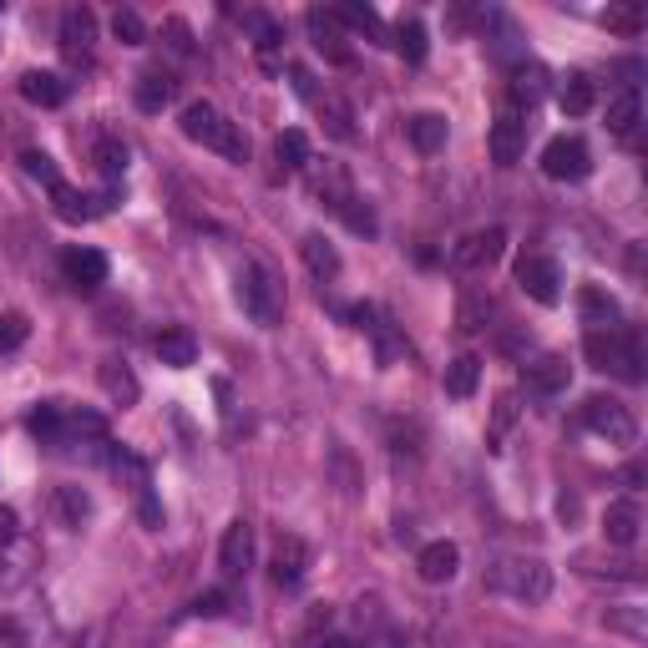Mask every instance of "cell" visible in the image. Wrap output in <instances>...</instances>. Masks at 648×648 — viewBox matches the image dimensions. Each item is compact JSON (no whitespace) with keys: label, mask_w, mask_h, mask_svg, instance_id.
Returning <instances> with one entry per match:
<instances>
[{"label":"cell","mask_w":648,"mask_h":648,"mask_svg":"<svg viewBox=\"0 0 648 648\" xmlns=\"http://www.w3.org/2000/svg\"><path fill=\"white\" fill-rule=\"evenodd\" d=\"M21 97L36 102V107H61L66 102V81L51 76V71H26L21 76Z\"/></svg>","instance_id":"obj_21"},{"label":"cell","mask_w":648,"mask_h":648,"mask_svg":"<svg viewBox=\"0 0 648 648\" xmlns=\"http://www.w3.org/2000/svg\"><path fill=\"white\" fill-rule=\"evenodd\" d=\"M61 264H66V279H71L81 294H92V289L107 284V254H97V249H71Z\"/></svg>","instance_id":"obj_13"},{"label":"cell","mask_w":648,"mask_h":648,"mask_svg":"<svg viewBox=\"0 0 648 648\" xmlns=\"http://www.w3.org/2000/svg\"><path fill=\"white\" fill-rule=\"evenodd\" d=\"M314 648H355L350 638H324V643H314Z\"/></svg>","instance_id":"obj_51"},{"label":"cell","mask_w":648,"mask_h":648,"mask_svg":"<svg viewBox=\"0 0 648 648\" xmlns=\"http://www.w3.org/2000/svg\"><path fill=\"white\" fill-rule=\"evenodd\" d=\"M304 567H309V547L299 537H279V547H274V583L299 588L304 583Z\"/></svg>","instance_id":"obj_14"},{"label":"cell","mask_w":648,"mask_h":648,"mask_svg":"<svg viewBox=\"0 0 648 648\" xmlns=\"http://www.w3.org/2000/svg\"><path fill=\"white\" fill-rule=\"evenodd\" d=\"M56 507H61V517H66L71 527H81V517L92 512V497L81 492V486H61V492H56Z\"/></svg>","instance_id":"obj_36"},{"label":"cell","mask_w":648,"mask_h":648,"mask_svg":"<svg viewBox=\"0 0 648 648\" xmlns=\"http://www.w3.org/2000/svg\"><path fill=\"white\" fill-rule=\"evenodd\" d=\"M168 36H173V51H183V56L193 51V31L183 21H168Z\"/></svg>","instance_id":"obj_48"},{"label":"cell","mask_w":648,"mask_h":648,"mask_svg":"<svg viewBox=\"0 0 648 648\" xmlns=\"http://www.w3.org/2000/svg\"><path fill=\"white\" fill-rule=\"evenodd\" d=\"M289 76H294V92H299V97H314V76H309L304 66H294Z\"/></svg>","instance_id":"obj_50"},{"label":"cell","mask_w":648,"mask_h":648,"mask_svg":"<svg viewBox=\"0 0 648 648\" xmlns=\"http://www.w3.org/2000/svg\"><path fill=\"white\" fill-rule=\"evenodd\" d=\"M486 314H492V299H486V294H466V299H461V314H456L461 335L481 330V324H486Z\"/></svg>","instance_id":"obj_37"},{"label":"cell","mask_w":648,"mask_h":648,"mask_svg":"<svg viewBox=\"0 0 648 648\" xmlns=\"http://www.w3.org/2000/svg\"><path fill=\"white\" fill-rule=\"evenodd\" d=\"M92 41H97V16L87 6H71L61 16V46L71 61H92Z\"/></svg>","instance_id":"obj_10"},{"label":"cell","mask_w":648,"mask_h":648,"mask_svg":"<svg viewBox=\"0 0 648 648\" xmlns=\"http://www.w3.org/2000/svg\"><path fill=\"white\" fill-rule=\"evenodd\" d=\"M456 567H461V547L456 542H426L421 547V557H416V573H421V583H451L456 578Z\"/></svg>","instance_id":"obj_11"},{"label":"cell","mask_w":648,"mask_h":648,"mask_svg":"<svg viewBox=\"0 0 648 648\" xmlns=\"http://www.w3.org/2000/svg\"><path fill=\"white\" fill-rule=\"evenodd\" d=\"M274 152H279V162H284V168H304V162H309V137H304L299 127H289V132H279Z\"/></svg>","instance_id":"obj_34"},{"label":"cell","mask_w":648,"mask_h":648,"mask_svg":"<svg viewBox=\"0 0 648 648\" xmlns=\"http://www.w3.org/2000/svg\"><path fill=\"white\" fill-rule=\"evenodd\" d=\"M26 426H31L41 441H61V426H66V421H61V405H51V400H46V405H36Z\"/></svg>","instance_id":"obj_35"},{"label":"cell","mask_w":648,"mask_h":648,"mask_svg":"<svg viewBox=\"0 0 648 648\" xmlns=\"http://www.w3.org/2000/svg\"><path fill=\"white\" fill-rule=\"evenodd\" d=\"M517 284L537 299V304H557L562 299V269L547 254H522L517 259Z\"/></svg>","instance_id":"obj_6"},{"label":"cell","mask_w":648,"mask_h":648,"mask_svg":"<svg viewBox=\"0 0 648 648\" xmlns=\"http://www.w3.org/2000/svg\"><path fill=\"white\" fill-rule=\"evenodd\" d=\"M112 36H117L122 46H142V41H147V26H142L137 11H117V16H112Z\"/></svg>","instance_id":"obj_40"},{"label":"cell","mask_w":648,"mask_h":648,"mask_svg":"<svg viewBox=\"0 0 648 648\" xmlns=\"http://www.w3.org/2000/svg\"><path fill=\"white\" fill-rule=\"evenodd\" d=\"M638 527H643V517H638L633 502H613L608 517H603V537H608L613 547H633V542H638Z\"/></svg>","instance_id":"obj_19"},{"label":"cell","mask_w":648,"mask_h":648,"mask_svg":"<svg viewBox=\"0 0 648 648\" xmlns=\"http://www.w3.org/2000/svg\"><path fill=\"white\" fill-rule=\"evenodd\" d=\"M319 117H324V132H330L335 142H350V137H355V117H350V107H345L340 97H324V102H319Z\"/></svg>","instance_id":"obj_31"},{"label":"cell","mask_w":648,"mask_h":648,"mask_svg":"<svg viewBox=\"0 0 648 648\" xmlns=\"http://www.w3.org/2000/svg\"><path fill=\"white\" fill-rule=\"evenodd\" d=\"M557 102H562V112H567V117H583V112H593V102H598V87H593V76H588V71H573V76H562V87H557Z\"/></svg>","instance_id":"obj_16"},{"label":"cell","mask_w":648,"mask_h":648,"mask_svg":"<svg viewBox=\"0 0 648 648\" xmlns=\"http://www.w3.org/2000/svg\"><path fill=\"white\" fill-rule=\"evenodd\" d=\"M512 421H517V400H512V395H502V400H497V421H492V446L507 436V426H512Z\"/></svg>","instance_id":"obj_46"},{"label":"cell","mask_w":648,"mask_h":648,"mask_svg":"<svg viewBox=\"0 0 648 648\" xmlns=\"http://www.w3.org/2000/svg\"><path fill=\"white\" fill-rule=\"evenodd\" d=\"M335 208H340V213H345V223H350L355 233H365V238L380 228V223H375V213H370V208H360L355 198H345V203H335Z\"/></svg>","instance_id":"obj_43"},{"label":"cell","mask_w":648,"mask_h":648,"mask_svg":"<svg viewBox=\"0 0 648 648\" xmlns=\"http://www.w3.org/2000/svg\"><path fill=\"white\" fill-rule=\"evenodd\" d=\"M157 355H162V365L188 370V365L198 360V340H193V330H183V324H173V330H162V335H157Z\"/></svg>","instance_id":"obj_17"},{"label":"cell","mask_w":648,"mask_h":648,"mask_svg":"<svg viewBox=\"0 0 648 648\" xmlns=\"http://www.w3.org/2000/svg\"><path fill=\"white\" fill-rule=\"evenodd\" d=\"M21 162H26V173H31V178H41L46 188H56V183H61V178H56V162H51L46 152H26Z\"/></svg>","instance_id":"obj_44"},{"label":"cell","mask_w":648,"mask_h":648,"mask_svg":"<svg viewBox=\"0 0 648 648\" xmlns=\"http://www.w3.org/2000/svg\"><path fill=\"white\" fill-rule=\"evenodd\" d=\"M218 567H223V578H243L254 567V527L249 522H228L223 527V542H218Z\"/></svg>","instance_id":"obj_9"},{"label":"cell","mask_w":648,"mask_h":648,"mask_svg":"<svg viewBox=\"0 0 648 648\" xmlns=\"http://www.w3.org/2000/svg\"><path fill=\"white\" fill-rule=\"evenodd\" d=\"M542 173L552 183H583L593 173V157H588V147L578 137H552L542 147Z\"/></svg>","instance_id":"obj_4"},{"label":"cell","mask_w":648,"mask_h":648,"mask_svg":"<svg viewBox=\"0 0 648 648\" xmlns=\"http://www.w3.org/2000/svg\"><path fill=\"white\" fill-rule=\"evenodd\" d=\"M608 370L623 375L628 385L643 380V340H638V330H613V365Z\"/></svg>","instance_id":"obj_15"},{"label":"cell","mask_w":648,"mask_h":648,"mask_svg":"<svg viewBox=\"0 0 648 648\" xmlns=\"http://www.w3.org/2000/svg\"><path fill=\"white\" fill-rule=\"evenodd\" d=\"M102 390H107L112 405H137V395H142L137 375H132L122 360H107V365H102Z\"/></svg>","instance_id":"obj_23"},{"label":"cell","mask_w":648,"mask_h":648,"mask_svg":"<svg viewBox=\"0 0 648 648\" xmlns=\"http://www.w3.org/2000/svg\"><path fill=\"white\" fill-rule=\"evenodd\" d=\"M603 623H608L613 633L633 638V643H643V638H648V608H638V603H618V608H608V613H603Z\"/></svg>","instance_id":"obj_26"},{"label":"cell","mask_w":648,"mask_h":648,"mask_svg":"<svg viewBox=\"0 0 648 648\" xmlns=\"http://www.w3.org/2000/svg\"><path fill=\"white\" fill-rule=\"evenodd\" d=\"M340 26H355V31H365V36H385V26H380V16H375L370 6H345V11H340Z\"/></svg>","instance_id":"obj_41"},{"label":"cell","mask_w":648,"mask_h":648,"mask_svg":"<svg viewBox=\"0 0 648 648\" xmlns=\"http://www.w3.org/2000/svg\"><path fill=\"white\" fill-rule=\"evenodd\" d=\"M476 380H481V360H476V355H456V360L446 365V395L466 400V395L476 390Z\"/></svg>","instance_id":"obj_29"},{"label":"cell","mask_w":648,"mask_h":648,"mask_svg":"<svg viewBox=\"0 0 648 648\" xmlns=\"http://www.w3.org/2000/svg\"><path fill=\"white\" fill-rule=\"evenodd\" d=\"M238 304H243V314H249L254 324H274L279 319V284H274V274L259 269V264H243L238 269Z\"/></svg>","instance_id":"obj_3"},{"label":"cell","mask_w":648,"mask_h":648,"mask_svg":"<svg viewBox=\"0 0 648 648\" xmlns=\"http://www.w3.org/2000/svg\"><path fill=\"white\" fill-rule=\"evenodd\" d=\"M405 137H411V147L416 152H441L446 147V117L441 112H416L411 122H405Z\"/></svg>","instance_id":"obj_18"},{"label":"cell","mask_w":648,"mask_h":648,"mask_svg":"<svg viewBox=\"0 0 648 648\" xmlns=\"http://www.w3.org/2000/svg\"><path fill=\"white\" fill-rule=\"evenodd\" d=\"M395 51L405 61H426V26L421 21H400L395 26Z\"/></svg>","instance_id":"obj_32"},{"label":"cell","mask_w":648,"mask_h":648,"mask_svg":"<svg viewBox=\"0 0 648 648\" xmlns=\"http://www.w3.org/2000/svg\"><path fill=\"white\" fill-rule=\"evenodd\" d=\"M583 421H588V431L608 436L613 446H633V441H638L633 411H628V405H618V400H608V395H593V400L583 405Z\"/></svg>","instance_id":"obj_5"},{"label":"cell","mask_w":648,"mask_h":648,"mask_svg":"<svg viewBox=\"0 0 648 648\" xmlns=\"http://www.w3.org/2000/svg\"><path fill=\"white\" fill-rule=\"evenodd\" d=\"M183 137L228 157V162H249V137L238 132V122H228L213 102H188L183 107Z\"/></svg>","instance_id":"obj_1"},{"label":"cell","mask_w":648,"mask_h":648,"mask_svg":"<svg viewBox=\"0 0 648 648\" xmlns=\"http://www.w3.org/2000/svg\"><path fill=\"white\" fill-rule=\"evenodd\" d=\"M193 613H198V618H223V613H228V593H223V588H213V593H198Z\"/></svg>","instance_id":"obj_45"},{"label":"cell","mask_w":648,"mask_h":648,"mask_svg":"<svg viewBox=\"0 0 648 648\" xmlns=\"http://www.w3.org/2000/svg\"><path fill=\"white\" fill-rule=\"evenodd\" d=\"M51 198H56V213H61L66 223H87V218H97V213L107 208V198H87V193H76V188H66V183H56Z\"/></svg>","instance_id":"obj_20"},{"label":"cell","mask_w":648,"mask_h":648,"mask_svg":"<svg viewBox=\"0 0 648 648\" xmlns=\"http://www.w3.org/2000/svg\"><path fill=\"white\" fill-rule=\"evenodd\" d=\"M578 309H583V319L593 324V330H608V324L618 319V304H613L603 289H583V294H578Z\"/></svg>","instance_id":"obj_30"},{"label":"cell","mask_w":648,"mask_h":648,"mask_svg":"<svg viewBox=\"0 0 648 648\" xmlns=\"http://www.w3.org/2000/svg\"><path fill=\"white\" fill-rule=\"evenodd\" d=\"M299 249H304V264H309L314 279H335V274H340V254H335V243H330V238L309 233V238L299 243Z\"/></svg>","instance_id":"obj_24"},{"label":"cell","mask_w":648,"mask_h":648,"mask_svg":"<svg viewBox=\"0 0 648 648\" xmlns=\"http://www.w3.org/2000/svg\"><path fill=\"white\" fill-rule=\"evenodd\" d=\"M603 26L618 31V36H638V31H643V11H638V6H608V11H603Z\"/></svg>","instance_id":"obj_38"},{"label":"cell","mask_w":648,"mask_h":648,"mask_svg":"<svg viewBox=\"0 0 648 648\" xmlns=\"http://www.w3.org/2000/svg\"><path fill=\"white\" fill-rule=\"evenodd\" d=\"M137 512H142V522H147V527H162V507L152 502V492H142V502H137Z\"/></svg>","instance_id":"obj_49"},{"label":"cell","mask_w":648,"mask_h":648,"mask_svg":"<svg viewBox=\"0 0 648 648\" xmlns=\"http://www.w3.org/2000/svg\"><path fill=\"white\" fill-rule=\"evenodd\" d=\"M92 157H97V168H102L107 178H122V173H127V142H122V137H102Z\"/></svg>","instance_id":"obj_33"},{"label":"cell","mask_w":648,"mask_h":648,"mask_svg":"<svg viewBox=\"0 0 648 648\" xmlns=\"http://www.w3.org/2000/svg\"><path fill=\"white\" fill-rule=\"evenodd\" d=\"M638 117H643V102H638V87H623L613 102H608V132H618V137H628L633 127H638Z\"/></svg>","instance_id":"obj_25"},{"label":"cell","mask_w":648,"mask_h":648,"mask_svg":"<svg viewBox=\"0 0 648 648\" xmlns=\"http://www.w3.org/2000/svg\"><path fill=\"white\" fill-rule=\"evenodd\" d=\"M507 249V228H481V233H466L456 249H451V264L456 269H492Z\"/></svg>","instance_id":"obj_7"},{"label":"cell","mask_w":648,"mask_h":648,"mask_svg":"<svg viewBox=\"0 0 648 648\" xmlns=\"http://www.w3.org/2000/svg\"><path fill=\"white\" fill-rule=\"evenodd\" d=\"M16 532H21V517H16L11 507H0V547H11Z\"/></svg>","instance_id":"obj_47"},{"label":"cell","mask_w":648,"mask_h":648,"mask_svg":"<svg viewBox=\"0 0 648 648\" xmlns=\"http://www.w3.org/2000/svg\"><path fill=\"white\" fill-rule=\"evenodd\" d=\"M542 92H547V71L542 66H517L512 71V102L517 107H537Z\"/></svg>","instance_id":"obj_28"},{"label":"cell","mask_w":648,"mask_h":648,"mask_svg":"<svg viewBox=\"0 0 648 648\" xmlns=\"http://www.w3.org/2000/svg\"><path fill=\"white\" fill-rule=\"evenodd\" d=\"M492 588L517 603H542L552 593V567L542 557H502L492 567Z\"/></svg>","instance_id":"obj_2"},{"label":"cell","mask_w":648,"mask_h":648,"mask_svg":"<svg viewBox=\"0 0 648 648\" xmlns=\"http://www.w3.org/2000/svg\"><path fill=\"white\" fill-rule=\"evenodd\" d=\"M26 314H0V350H21L26 345Z\"/></svg>","instance_id":"obj_42"},{"label":"cell","mask_w":648,"mask_h":648,"mask_svg":"<svg viewBox=\"0 0 648 648\" xmlns=\"http://www.w3.org/2000/svg\"><path fill=\"white\" fill-rule=\"evenodd\" d=\"M304 26H309V36H314V51H319V56H330L335 66H350V56H355V51H350V41H345L340 11H319V6H314V11L304 16Z\"/></svg>","instance_id":"obj_8"},{"label":"cell","mask_w":648,"mask_h":648,"mask_svg":"<svg viewBox=\"0 0 648 648\" xmlns=\"http://www.w3.org/2000/svg\"><path fill=\"white\" fill-rule=\"evenodd\" d=\"M173 76H162V71H147L142 81H137V107L142 112H162V107H168L173 102Z\"/></svg>","instance_id":"obj_27"},{"label":"cell","mask_w":648,"mask_h":648,"mask_svg":"<svg viewBox=\"0 0 648 648\" xmlns=\"http://www.w3.org/2000/svg\"><path fill=\"white\" fill-rule=\"evenodd\" d=\"M567 375H573V370H567V360H562V355H542V360H532V365H527V385H532V390H542V395L567 390Z\"/></svg>","instance_id":"obj_22"},{"label":"cell","mask_w":648,"mask_h":648,"mask_svg":"<svg viewBox=\"0 0 648 648\" xmlns=\"http://www.w3.org/2000/svg\"><path fill=\"white\" fill-rule=\"evenodd\" d=\"M583 355H588L593 370H608V365H613V330H588Z\"/></svg>","instance_id":"obj_39"},{"label":"cell","mask_w":648,"mask_h":648,"mask_svg":"<svg viewBox=\"0 0 648 648\" xmlns=\"http://www.w3.org/2000/svg\"><path fill=\"white\" fill-rule=\"evenodd\" d=\"M522 147H527V122L517 112H502L492 122V162L497 168H512V162L522 157Z\"/></svg>","instance_id":"obj_12"}]
</instances>
